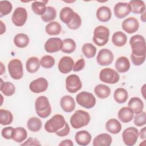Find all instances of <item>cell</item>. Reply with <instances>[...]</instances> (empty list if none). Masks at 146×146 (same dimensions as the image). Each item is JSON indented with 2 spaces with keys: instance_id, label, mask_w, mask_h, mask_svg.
I'll list each match as a JSON object with an SVG mask.
<instances>
[{
  "instance_id": "obj_1",
  "label": "cell",
  "mask_w": 146,
  "mask_h": 146,
  "mask_svg": "<svg viewBox=\"0 0 146 146\" xmlns=\"http://www.w3.org/2000/svg\"><path fill=\"white\" fill-rule=\"evenodd\" d=\"M64 117L60 114L54 115L44 124L45 130L49 133H57L62 130L66 125Z\"/></svg>"
},
{
  "instance_id": "obj_2",
  "label": "cell",
  "mask_w": 146,
  "mask_h": 146,
  "mask_svg": "<svg viewBox=\"0 0 146 146\" xmlns=\"http://www.w3.org/2000/svg\"><path fill=\"white\" fill-rule=\"evenodd\" d=\"M129 44L132 54L138 56L145 55V40L143 36L137 34L131 36L129 39Z\"/></svg>"
},
{
  "instance_id": "obj_3",
  "label": "cell",
  "mask_w": 146,
  "mask_h": 146,
  "mask_svg": "<svg viewBox=\"0 0 146 146\" xmlns=\"http://www.w3.org/2000/svg\"><path fill=\"white\" fill-rule=\"evenodd\" d=\"M90 119L88 112L83 110H77L71 116L70 123L74 129H79L87 125Z\"/></svg>"
},
{
  "instance_id": "obj_4",
  "label": "cell",
  "mask_w": 146,
  "mask_h": 146,
  "mask_svg": "<svg viewBox=\"0 0 146 146\" xmlns=\"http://www.w3.org/2000/svg\"><path fill=\"white\" fill-rule=\"evenodd\" d=\"M35 108L37 115L41 118H46L51 114V107L49 100L44 96H40L36 98Z\"/></svg>"
},
{
  "instance_id": "obj_5",
  "label": "cell",
  "mask_w": 146,
  "mask_h": 146,
  "mask_svg": "<svg viewBox=\"0 0 146 146\" xmlns=\"http://www.w3.org/2000/svg\"><path fill=\"white\" fill-rule=\"evenodd\" d=\"M109 36L110 30L107 27L104 26H98L94 29L92 40L97 46H103L107 43Z\"/></svg>"
},
{
  "instance_id": "obj_6",
  "label": "cell",
  "mask_w": 146,
  "mask_h": 146,
  "mask_svg": "<svg viewBox=\"0 0 146 146\" xmlns=\"http://www.w3.org/2000/svg\"><path fill=\"white\" fill-rule=\"evenodd\" d=\"M76 102L80 106L90 109L96 104V99L94 95L87 91H82L79 93L76 96Z\"/></svg>"
},
{
  "instance_id": "obj_7",
  "label": "cell",
  "mask_w": 146,
  "mask_h": 146,
  "mask_svg": "<svg viewBox=\"0 0 146 146\" xmlns=\"http://www.w3.org/2000/svg\"><path fill=\"white\" fill-rule=\"evenodd\" d=\"M8 70L10 76L15 80L21 79L23 75L22 62L18 59L11 60L8 63Z\"/></svg>"
},
{
  "instance_id": "obj_8",
  "label": "cell",
  "mask_w": 146,
  "mask_h": 146,
  "mask_svg": "<svg viewBox=\"0 0 146 146\" xmlns=\"http://www.w3.org/2000/svg\"><path fill=\"white\" fill-rule=\"evenodd\" d=\"M99 79L104 83L109 84L116 83L120 79L119 74L115 70L110 68L102 69L99 73Z\"/></svg>"
},
{
  "instance_id": "obj_9",
  "label": "cell",
  "mask_w": 146,
  "mask_h": 146,
  "mask_svg": "<svg viewBox=\"0 0 146 146\" xmlns=\"http://www.w3.org/2000/svg\"><path fill=\"white\" fill-rule=\"evenodd\" d=\"M139 137V131L133 127L126 128L122 133V139L124 143L128 146L135 145Z\"/></svg>"
},
{
  "instance_id": "obj_10",
  "label": "cell",
  "mask_w": 146,
  "mask_h": 146,
  "mask_svg": "<svg viewBox=\"0 0 146 146\" xmlns=\"http://www.w3.org/2000/svg\"><path fill=\"white\" fill-rule=\"evenodd\" d=\"M82 87V83L79 77L75 74H71L66 79V88L68 92L75 93L80 90Z\"/></svg>"
},
{
  "instance_id": "obj_11",
  "label": "cell",
  "mask_w": 146,
  "mask_h": 146,
  "mask_svg": "<svg viewBox=\"0 0 146 146\" xmlns=\"http://www.w3.org/2000/svg\"><path fill=\"white\" fill-rule=\"evenodd\" d=\"M27 19V13L25 8L22 7H17L11 17L13 23L17 26H23Z\"/></svg>"
},
{
  "instance_id": "obj_12",
  "label": "cell",
  "mask_w": 146,
  "mask_h": 146,
  "mask_svg": "<svg viewBox=\"0 0 146 146\" xmlns=\"http://www.w3.org/2000/svg\"><path fill=\"white\" fill-rule=\"evenodd\" d=\"M113 60V55L112 52L107 48L101 49L97 55V63L103 66L111 64Z\"/></svg>"
},
{
  "instance_id": "obj_13",
  "label": "cell",
  "mask_w": 146,
  "mask_h": 146,
  "mask_svg": "<svg viewBox=\"0 0 146 146\" xmlns=\"http://www.w3.org/2000/svg\"><path fill=\"white\" fill-rule=\"evenodd\" d=\"M63 40L59 38H50L44 43V48L46 51L49 53H54L62 50Z\"/></svg>"
},
{
  "instance_id": "obj_14",
  "label": "cell",
  "mask_w": 146,
  "mask_h": 146,
  "mask_svg": "<svg viewBox=\"0 0 146 146\" xmlns=\"http://www.w3.org/2000/svg\"><path fill=\"white\" fill-rule=\"evenodd\" d=\"M48 86L47 80L45 78L41 77L33 80L29 85V88L33 92L38 94L46 91Z\"/></svg>"
},
{
  "instance_id": "obj_15",
  "label": "cell",
  "mask_w": 146,
  "mask_h": 146,
  "mask_svg": "<svg viewBox=\"0 0 146 146\" xmlns=\"http://www.w3.org/2000/svg\"><path fill=\"white\" fill-rule=\"evenodd\" d=\"M113 12L115 17L122 19L128 15L131 12L129 5L126 2H118L113 8Z\"/></svg>"
},
{
  "instance_id": "obj_16",
  "label": "cell",
  "mask_w": 146,
  "mask_h": 146,
  "mask_svg": "<svg viewBox=\"0 0 146 146\" xmlns=\"http://www.w3.org/2000/svg\"><path fill=\"white\" fill-rule=\"evenodd\" d=\"M123 30L128 34L136 32L139 27V23L135 17H129L123 21L121 24Z\"/></svg>"
},
{
  "instance_id": "obj_17",
  "label": "cell",
  "mask_w": 146,
  "mask_h": 146,
  "mask_svg": "<svg viewBox=\"0 0 146 146\" xmlns=\"http://www.w3.org/2000/svg\"><path fill=\"white\" fill-rule=\"evenodd\" d=\"M74 64V62L72 58L68 56H64L60 59L58 67L61 73L66 74L73 70Z\"/></svg>"
},
{
  "instance_id": "obj_18",
  "label": "cell",
  "mask_w": 146,
  "mask_h": 146,
  "mask_svg": "<svg viewBox=\"0 0 146 146\" xmlns=\"http://www.w3.org/2000/svg\"><path fill=\"white\" fill-rule=\"evenodd\" d=\"M60 105L62 110L66 112H71L75 108V100L70 95H65L62 97L60 100Z\"/></svg>"
},
{
  "instance_id": "obj_19",
  "label": "cell",
  "mask_w": 146,
  "mask_h": 146,
  "mask_svg": "<svg viewBox=\"0 0 146 146\" xmlns=\"http://www.w3.org/2000/svg\"><path fill=\"white\" fill-rule=\"evenodd\" d=\"M92 139L91 134L87 131L82 130L77 132L75 135V140L79 145L86 146L89 144Z\"/></svg>"
},
{
  "instance_id": "obj_20",
  "label": "cell",
  "mask_w": 146,
  "mask_h": 146,
  "mask_svg": "<svg viewBox=\"0 0 146 146\" xmlns=\"http://www.w3.org/2000/svg\"><path fill=\"white\" fill-rule=\"evenodd\" d=\"M112 141V137L108 133H103L97 135L93 140L94 146H110Z\"/></svg>"
},
{
  "instance_id": "obj_21",
  "label": "cell",
  "mask_w": 146,
  "mask_h": 146,
  "mask_svg": "<svg viewBox=\"0 0 146 146\" xmlns=\"http://www.w3.org/2000/svg\"><path fill=\"white\" fill-rule=\"evenodd\" d=\"M112 16L111 9L105 6L99 7L96 11L97 19L102 22H107L110 20Z\"/></svg>"
},
{
  "instance_id": "obj_22",
  "label": "cell",
  "mask_w": 146,
  "mask_h": 146,
  "mask_svg": "<svg viewBox=\"0 0 146 146\" xmlns=\"http://www.w3.org/2000/svg\"><path fill=\"white\" fill-rule=\"evenodd\" d=\"M133 112L130 108L124 107L119 111L117 117L122 123H127L132 120L133 118Z\"/></svg>"
},
{
  "instance_id": "obj_23",
  "label": "cell",
  "mask_w": 146,
  "mask_h": 146,
  "mask_svg": "<svg viewBox=\"0 0 146 146\" xmlns=\"http://www.w3.org/2000/svg\"><path fill=\"white\" fill-rule=\"evenodd\" d=\"M115 66L118 72L124 73L129 70L130 63L127 57L120 56L116 60Z\"/></svg>"
},
{
  "instance_id": "obj_24",
  "label": "cell",
  "mask_w": 146,
  "mask_h": 146,
  "mask_svg": "<svg viewBox=\"0 0 146 146\" xmlns=\"http://www.w3.org/2000/svg\"><path fill=\"white\" fill-rule=\"evenodd\" d=\"M75 12L69 7H64L62 9L59 13V18L62 22L68 25L73 19Z\"/></svg>"
},
{
  "instance_id": "obj_25",
  "label": "cell",
  "mask_w": 146,
  "mask_h": 146,
  "mask_svg": "<svg viewBox=\"0 0 146 146\" xmlns=\"http://www.w3.org/2000/svg\"><path fill=\"white\" fill-rule=\"evenodd\" d=\"M128 107L130 108L135 114L141 113L143 111L144 103L138 97H133L131 98L128 102Z\"/></svg>"
},
{
  "instance_id": "obj_26",
  "label": "cell",
  "mask_w": 146,
  "mask_h": 146,
  "mask_svg": "<svg viewBox=\"0 0 146 146\" xmlns=\"http://www.w3.org/2000/svg\"><path fill=\"white\" fill-rule=\"evenodd\" d=\"M106 128L108 132L112 134H117L121 129L120 123L116 119H111L108 120L106 124Z\"/></svg>"
},
{
  "instance_id": "obj_27",
  "label": "cell",
  "mask_w": 146,
  "mask_h": 146,
  "mask_svg": "<svg viewBox=\"0 0 146 146\" xmlns=\"http://www.w3.org/2000/svg\"><path fill=\"white\" fill-rule=\"evenodd\" d=\"M95 95L100 99H106L108 98L111 94L110 88L105 84H98L94 88Z\"/></svg>"
},
{
  "instance_id": "obj_28",
  "label": "cell",
  "mask_w": 146,
  "mask_h": 146,
  "mask_svg": "<svg viewBox=\"0 0 146 146\" xmlns=\"http://www.w3.org/2000/svg\"><path fill=\"white\" fill-rule=\"evenodd\" d=\"M127 41V35L122 31L115 32L112 36V43L117 47H122L124 46Z\"/></svg>"
},
{
  "instance_id": "obj_29",
  "label": "cell",
  "mask_w": 146,
  "mask_h": 146,
  "mask_svg": "<svg viewBox=\"0 0 146 146\" xmlns=\"http://www.w3.org/2000/svg\"><path fill=\"white\" fill-rule=\"evenodd\" d=\"M131 7V12L133 14H143L145 10V5L144 1L132 0L128 3Z\"/></svg>"
},
{
  "instance_id": "obj_30",
  "label": "cell",
  "mask_w": 146,
  "mask_h": 146,
  "mask_svg": "<svg viewBox=\"0 0 146 146\" xmlns=\"http://www.w3.org/2000/svg\"><path fill=\"white\" fill-rule=\"evenodd\" d=\"M27 137V132L23 127H17L14 129L12 139L17 143H21Z\"/></svg>"
},
{
  "instance_id": "obj_31",
  "label": "cell",
  "mask_w": 146,
  "mask_h": 146,
  "mask_svg": "<svg viewBox=\"0 0 146 146\" xmlns=\"http://www.w3.org/2000/svg\"><path fill=\"white\" fill-rule=\"evenodd\" d=\"M40 65V61L38 58L35 56L30 57L26 63V70L30 73H34L39 70Z\"/></svg>"
},
{
  "instance_id": "obj_32",
  "label": "cell",
  "mask_w": 146,
  "mask_h": 146,
  "mask_svg": "<svg viewBox=\"0 0 146 146\" xmlns=\"http://www.w3.org/2000/svg\"><path fill=\"white\" fill-rule=\"evenodd\" d=\"M113 98L116 102L119 104H123L127 100L128 94L125 88H117L114 91Z\"/></svg>"
},
{
  "instance_id": "obj_33",
  "label": "cell",
  "mask_w": 146,
  "mask_h": 146,
  "mask_svg": "<svg viewBox=\"0 0 146 146\" xmlns=\"http://www.w3.org/2000/svg\"><path fill=\"white\" fill-rule=\"evenodd\" d=\"M30 39L27 35L23 33H19L14 38L15 45L19 48H25L29 43Z\"/></svg>"
},
{
  "instance_id": "obj_34",
  "label": "cell",
  "mask_w": 146,
  "mask_h": 146,
  "mask_svg": "<svg viewBox=\"0 0 146 146\" xmlns=\"http://www.w3.org/2000/svg\"><path fill=\"white\" fill-rule=\"evenodd\" d=\"M45 30L46 33L49 35H58L61 32L62 26L59 22L54 21L46 25Z\"/></svg>"
},
{
  "instance_id": "obj_35",
  "label": "cell",
  "mask_w": 146,
  "mask_h": 146,
  "mask_svg": "<svg viewBox=\"0 0 146 146\" xmlns=\"http://www.w3.org/2000/svg\"><path fill=\"white\" fill-rule=\"evenodd\" d=\"M27 126L30 131L36 132L41 129L42 123L39 118L36 117H32L28 120Z\"/></svg>"
},
{
  "instance_id": "obj_36",
  "label": "cell",
  "mask_w": 146,
  "mask_h": 146,
  "mask_svg": "<svg viewBox=\"0 0 146 146\" xmlns=\"http://www.w3.org/2000/svg\"><path fill=\"white\" fill-rule=\"evenodd\" d=\"M1 91L4 95L10 96L15 93V87L12 83L9 82H4L3 80L1 79Z\"/></svg>"
},
{
  "instance_id": "obj_37",
  "label": "cell",
  "mask_w": 146,
  "mask_h": 146,
  "mask_svg": "<svg viewBox=\"0 0 146 146\" xmlns=\"http://www.w3.org/2000/svg\"><path fill=\"white\" fill-rule=\"evenodd\" d=\"M13 120L12 113L6 110H0V123L3 125L10 124Z\"/></svg>"
},
{
  "instance_id": "obj_38",
  "label": "cell",
  "mask_w": 146,
  "mask_h": 146,
  "mask_svg": "<svg viewBox=\"0 0 146 146\" xmlns=\"http://www.w3.org/2000/svg\"><path fill=\"white\" fill-rule=\"evenodd\" d=\"M47 1H34L31 4L33 12L38 15H42L46 11L47 7L46 4Z\"/></svg>"
},
{
  "instance_id": "obj_39",
  "label": "cell",
  "mask_w": 146,
  "mask_h": 146,
  "mask_svg": "<svg viewBox=\"0 0 146 146\" xmlns=\"http://www.w3.org/2000/svg\"><path fill=\"white\" fill-rule=\"evenodd\" d=\"M82 51L83 55L88 59L94 58L96 53V48L90 43H87L83 45Z\"/></svg>"
},
{
  "instance_id": "obj_40",
  "label": "cell",
  "mask_w": 146,
  "mask_h": 146,
  "mask_svg": "<svg viewBox=\"0 0 146 146\" xmlns=\"http://www.w3.org/2000/svg\"><path fill=\"white\" fill-rule=\"evenodd\" d=\"M76 48L75 42L71 38H66L63 40V47L61 51L63 52L70 54L73 52Z\"/></svg>"
},
{
  "instance_id": "obj_41",
  "label": "cell",
  "mask_w": 146,
  "mask_h": 146,
  "mask_svg": "<svg viewBox=\"0 0 146 146\" xmlns=\"http://www.w3.org/2000/svg\"><path fill=\"white\" fill-rule=\"evenodd\" d=\"M56 17V11L53 7L47 6L45 13L41 15V19L44 22H51Z\"/></svg>"
},
{
  "instance_id": "obj_42",
  "label": "cell",
  "mask_w": 146,
  "mask_h": 146,
  "mask_svg": "<svg viewBox=\"0 0 146 146\" xmlns=\"http://www.w3.org/2000/svg\"><path fill=\"white\" fill-rule=\"evenodd\" d=\"M12 5L8 1H0V17L8 15L12 10Z\"/></svg>"
},
{
  "instance_id": "obj_43",
  "label": "cell",
  "mask_w": 146,
  "mask_h": 146,
  "mask_svg": "<svg viewBox=\"0 0 146 146\" xmlns=\"http://www.w3.org/2000/svg\"><path fill=\"white\" fill-rule=\"evenodd\" d=\"M40 64L44 68H50L55 64V59L51 55H44L41 58Z\"/></svg>"
},
{
  "instance_id": "obj_44",
  "label": "cell",
  "mask_w": 146,
  "mask_h": 146,
  "mask_svg": "<svg viewBox=\"0 0 146 146\" xmlns=\"http://www.w3.org/2000/svg\"><path fill=\"white\" fill-rule=\"evenodd\" d=\"M133 123L137 127H141L146 124L145 112L143 111L141 113L136 114L134 117Z\"/></svg>"
},
{
  "instance_id": "obj_45",
  "label": "cell",
  "mask_w": 146,
  "mask_h": 146,
  "mask_svg": "<svg viewBox=\"0 0 146 146\" xmlns=\"http://www.w3.org/2000/svg\"><path fill=\"white\" fill-rule=\"evenodd\" d=\"M82 24V19L76 13H75L74 17L72 21L68 25H67L68 28L71 30H76L80 27Z\"/></svg>"
},
{
  "instance_id": "obj_46",
  "label": "cell",
  "mask_w": 146,
  "mask_h": 146,
  "mask_svg": "<svg viewBox=\"0 0 146 146\" xmlns=\"http://www.w3.org/2000/svg\"><path fill=\"white\" fill-rule=\"evenodd\" d=\"M13 131H14V128L12 127H7L3 128L1 131V134L2 137L6 139H12Z\"/></svg>"
},
{
  "instance_id": "obj_47",
  "label": "cell",
  "mask_w": 146,
  "mask_h": 146,
  "mask_svg": "<svg viewBox=\"0 0 146 146\" xmlns=\"http://www.w3.org/2000/svg\"><path fill=\"white\" fill-rule=\"evenodd\" d=\"M131 59L132 62V63L135 66H140L144 62L145 59V55L138 56L134 55L131 53Z\"/></svg>"
},
{
  "instance_id": "obj_48",
  "label": "cell",
  "mask_w": 146,
  "mask_h": 146,
  "mask_svg": "<svg viewBox=\"0 0 146 146\" xmlns=\"http://www.w3.org/2000/svg\"><path fill=\"white\" fill-rule=\"evenodd\" d=\"M85 67V60L83 58H81L77 60L74 64L73 71L74 72H78L82 70Z\"/></svg>"
},
{
  "instance_id": "obj_49",
  "label": "cell",
  "mask_w": 146,
  "mask_h": 146,
  "mask_svg": "<svg viewBox=\"0 0 146 146\" xmlns=\"http://www.w3.org/2000/svg\"><path fill=\"white\" fill-rule=\"evenodd\" d=\"M21 145H40L39 141L36 139L29 137L25 143L21 144Z\"/></svg>"
},
{
  "instance_id": "obj_50",
  "label": "cell",
  "mask_w": 146,
  "mask_h": 146,
  "mask_svg": "<svg viewBox=\"0 0 146 146\" xmlns=\"http://www.w3.org/2000/svg\"><path fill=\"white\" fill-rule=\"evenodd\" d=\"M70 128L69 127L68 123H66V125L64 127V128L62 130H61L60 131L56 133V135L59 137H64V136H66L67 135H68L70 133Z\"/></svg>"
},
{
  "instance_id": "obj_51",
  "label": "cell",
  "mask_w": 146,
  "mask_h": 146,
  "mask_svg": "<svg viewBox=\"0 0 146 146\" xmlns=\"http://www.w3.org/2000/svg\"><path fill=\"white\" fill-rule=\"evenodd\" d=\"M74 143L72 140L70 139H65L62 140L59 144V145H68V146H73Z\"/></svg>"
},
{
  "instance_id": "obj_52",
  "label": "cell",
  "mask_w": 146,
  "mask_h": 146,
  "mask_svg": "<svg viewBox=\"0 0 146 146\" xmlns=\"http://www.w3.org/2000/svg\"><path fill=\"white\" fill-rule=\"evenodd\" d=\"M145 129L146 127H143L140 131V132H139V135H140V137L141 139L145 140L146 138V135H145Z\"/></svg>"
},
{
  "instance_id": "obj_53",
  "label": "cell",
  "mask_w": 146,
  "mask_h": 146,
  "mask_svg": "<svg viewBox=\"0 0 146 146\" xmlns=\"http://www.w3.org/2000/svg\"><path fill=\"white\" fill-rule=\"evenodd\" d=\"M1 33L0 34H1V35H2L6 31V26H5V25L3 24V23L2 21H1Z\"/></svg>"
},
{
  "instance_id": "obj_54",
  "label": "cell",
  "mask_w": 146,
  "mask_h": 146,
  "mask_svg": "<svg viewBox=\"0 0 146 146\" xmlns=\"http://www.w3.org/2000/svg\"><path fill=\"white\" fill-rule=\"evenodd\" d=\"M140 19L143 22H145V11H144L143 14H141V15L140 17Z\"/></svg>"
},
{
  "instance_id": "obj_55",
  "label": "cell",
  "mask_w": 146,
  "mask_h": 146,
  "mask_svg": "<svg viewBox=\"0 0 146 146\" xmlns=\"http://www.w3.org/2000/svg\"><path fill=\"white\" fill-rule=\"evenodd\" d=\"M1 75H2L3 74L4 72H5V67H3V64L2 62H1Z\"/></svg>"
}]
</instances>
